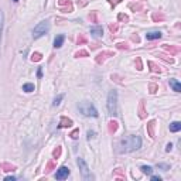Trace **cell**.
<instances>
[{"mask_svg": "<svg viewBox=\"0 0 181 181\" xmlns=\"http://www.w3.org/2000/svg\"><path fill=\"white\" fill-rule=\"evenodd\" d=\"M142 147V139L137 134H130L125 139H122L117 143V153L123 154V153H130L134 150H139Z\"/></svg>", "mask_w": 181, "mask_h": 181, "instance_id": "1", "label": "cell"}, {"mask_svg": "<svg viewBox=\"0 0 181 181\" xmlns=\"http://www.w3.org/2000/svg\"><path fill=\"white\" fill-rule=\"evenodd\" d=\"M78 110L86 117H98L99 113L96 110V108L94 106L92 102H88V100H83L81 103H78Z\"/></svg>", "mask_w": 181, "mask_h": 181, "instance_id": "2", "label": "cell"}, {"mask_svg": "<svg viewBox=\"0 0 181 181\" xmlns=\"http://www.w3.org/2000/svg\"><path fill=\"white\" fill-rule=\"evenodd\" d=\"M108 112L110 116H116L117 115V92L116 91H110L108 94Z\"/></svg>", "mask_w": 181, "mask_h": 181, "instance_id": "3", "label": "cell"}, {"mask_svg": "<svg viewBox=\"0 0 181 181\" xmlns=\"http://www.w3.org/2000/svg\"><path fill=\"white\" fill-rule=\"evenodd\" d=\"M77 164L79 167V170H81V174H82V178L85 181H91L94 180V176L91 174V170H89V167L88 164L85 163V160H83L82 157H78V160H77Z\"/></svg>", "mask_w": 181, "mask_h": 181, "instance_id": "4", "label": "cell"}, {"mask_svg": "<svg viewBox=\"0 0 181 181\" xmlns=\"http://www.w3.org/2000/svg\"><path fill=\"white\" fill-rule=\"evenodd\" d=\"M49 30V23L47 20H44V21H40L35 27H34L33 30V37L34 38H40V37H43L45 33H48Z\"/></svg>", "mask_w": 181, "mask_h": 181, "instance_id": "5", "label": "cell"}, {"mask_svg": "<svg viewBox=\"0 0 181 181\" xmlns=\"http://www.w3.org/2000/svg\"><path fill=\"white\" fill-rule=\"evenodd\" d=\"M68 176H69V168L65 167V165L60 167L57 170V173H55V178L57 180H65V178H68Z\"/></svg>", "mask_w": 181, "mask_h": 181, "instance_id": "6", "label": "cell"}, {"mask_svg": "<svg viewBox=\"0 0 181 181\" xmlns=\"http://www.w3.org/2000/svg\"><path fill=\"white\" fill-rule=\"evenodd\" d=\"M64 41H65V35H62V34L57 35V37L54 38V47H55V48H60V47H62Z\"/></svg>", "mask_w": 181, "mask_h": 181, "instance_id": "7", "label": "cell"}, {"mask_svg": "<svg viewBox=\"0 0 181 181\" xmlns=\"http://www.w3.org/2000/svg\"><path fill=\"white\" fill-rule=\"evenodd\" d=\"M91 34H92L95 38H99V37H102V35H103V30H102V27H100V26H95V27H92V28H91Z\"/></svg>", "mask_w": 181, "mask_h": 181, "instance_id": "8", "label": "cell"}, {"mask_svg": "<svg viewBox=\"0 0 181 181\" xmlns=\"http://www.w3.org/2000/svg\"><path fill=\"white\" fill-rule=\"evenodd\" d=\"M71 126H72V120L68 119L66 116H62V117H61V122H60V125H58V127H71Z\"/></svg>", "mask_w": 181, "mask_h": 181, "instance_id": "9", "label": "cell"}, {"mask_svg": "<svg viewBox=\"0 0 181 181\" xmlns=\"http://www.w3.org/2000/svg\"><path fill=\"white\" fill-rule=\"evenodd\" d=\"M168 83H170V86L173 88V91H176V92H181V83L177 81V79H170L168 81Z\"/></svg>", "mask_w": 181, "mask_h": 181, "instance_id": "10", "label": "cell"}, {"mask_svg": "<svg viewBox=\"0 0 181 181\" xmlns=\"http://www.w3.org/2000/svg\"><path fill=\"white\" fill-rule=\"evenodd\" d=\"M161 35L163 34L160 33V31H148L146 34V38L147 40H159V38H161Z\"/></svg>", "mask_w": 181, "mask_h": 181, "instance_id": "11", "label": "cell"}, {"mask_svg": "<svg viewBox=\"0 0 181 181\" xmlns=\"http://www.w3.org/2000/svg\"><path fill=\"white\" fill-rule=\"evenodd\" d=\"M106 55H113V52H112V51H105V52L99 54L98 57H96V62H98V64H102V62L105 61Z\"/></svg>", "mask_w": 181, "mask_h": 181, "instance_id": "12", "label": "cell"}, {"mask_svg": "<svg viewBox=\"0 0 181 181\" xmlns=\"http://www.w3.org/2000/svg\"><path fill=\"white\" fill-rule=\"evenodd\" d=\"M170 130L173 133H177L181 130V123L180 122H173V123H170Z\"/></svg>", "mask_w": 181, "mask_h": 181, "instance_id": "13", "label": "cell"}, {"mask_svg": "<svg viewBox=\"0 0 181 181\" xmlns=\"http://www.w3.org/2000/svg\"><path fill=\"white\" fill-rule=\"evenodd\" d=\"M64 96H65L64 94H60V95H57V96L54 98V100H52V106H58V105L61 103V100L64 99Z\"/></svg>", "mask_w": 181, "mask_h": 181, "instance_id": "14", "label": "cell"}, {"mask_svg": "<svg viewBox=\"0 0 181 181\" xmlns=\"http://www.w3.org/2000/svg\"><path fill=\"white\" fill-rule=\"evenodd\" d=\"M34 89H35L34 83H24V85H23V91H24V92H33Z\"/></svg>", "mask_w": 181, "mask_h": 181, "instance_id": "15", "label": "cell"}, {"mask_svg": "<svg viewBox=\"0 0 181 181\" xmlns=\"http://www.w3.org/2000/svg\"><path fill=\"white\" fill-rule=\"evenodd\" d=\"M116 130H117V122H115V120L109 122V132H110V133H115Z\"/></svg>", "mask_w": 181, "mask_h": 181, "instance_id": "16", "label": "cell"}, {"mask_svg": "<svg viewBox=\"0 0 181 181\" xmlns=\"http://www.w3.org/2000/svg\"><path fill=\"white\" fill-rule=\"evenodd\" d=\"M3 24H4V14L0 10V41H1V33H3Z\"/></svg>", "mask_w": 181, "mask_h": 181, "instance_id": "17", "label": "cell"}, {"mask_svg": "<svg viewBox=\"0 0 181 181\" xmlns=\"http://www.w3.org/2000/svg\"><path fill=\"white\" fill-rule=\"evenodd\" d=\"M140 170H142L144 174H151V173H153V168H151L150 165H142Z\"/></svg>", "mask_w": 181, "mask_h": 181, "instance_id": "18", "label": "cell"}, {"mask_svg": "<svg viewBox=\"0 0 181 181\" xmlns=\"http://www.w3.org/2000/svg\"><path fill=\"white\" fill-rule=\"evenodd\" d=\"M0 168H4V171H13V170H16V167L12 164H0Z\"/></svg>", "mask_w": 181, "mask_h": 181, "instance_id": "19", "label": "cell"}, {"mask_svg": "<svg viewBox=\"0 0 181 181\" xmlns=\"http://www.w3.org/2000/svg\"><path fill=\"white\" fill-rule=\"evenodd\" d=\"M154 123H156V122H154V120H151V122L147 125V126H148V133H150V136H151V137H154V132H153V129H154Z\"/></svg>", "mask_w": 181, "mask_h": 181, "instance_id": "20", "label": "cell"}, {"mask_svg": "<svg viewBox=\"0 0 181 181\" xmlns=\"http://www.w3.org/2000/svg\"><path fill=\"white\" fill-rule=\"evenodd\" d=\"M165 49L170 51V52H173V54H177V52H178V47H171V45L168 47V45H165Z\"/></svg>", "mask_w": 181, "mask_h": 181, "instance_id": "21", "label": "cell"}, {"mask_svg": "<svg viewBox=\"0 0 181 181\" xmlns=\"http://www.w3.org/2000/svg\"><path fill=\"white\" fill-rule=\"evenodd\" d=\"M41 60V54L40 52H34L31 55V61H40Z\"/></svg>", "mask_w": 181, "mask_h": 181, "instance_id": "22", "label": "cell"}, {"mask_svg": "<svg viewBox=\"0 0 181 181\" xmlns=\"http://www.w3.org/2000/svg\"><path fill=\"white\" fill-rule=\"evenodd\" d=\"M148 65L151 66V69H153V71H154V72H160V68H159V66L156 65V64H154V62H151V61H150V62H148Z\"/></svg>", "mask_w": 181, "mask_h": 181, "instance_id": "23", "label": "cell"}, {"mask_svg": "<svg viewBox=\"0 0 181 181\" xmlns=\"http://www.w3.org/2000/svg\"><path fill=\"white\" fill-rule=\"evenodd\" d=\"M159 89V86L157 85H154V83H150V94H156V91Z\"/></svg>", "mask_w": 181, "mask_h": 181, "instance_id": "24", "label": "cell"}, {"mask_svg": "<svg viewBox=\"0 0 181 181\" xmlns=\"http://www.w3.org/2000/svg\"><path fill=\"white\" fill-rule=\"evenodd\" d=\"M60 154H61V147H57V148H55V150H54V153H52V156L58 159V157H60Z\"/></svg>", "mask_w": 181, "mask_h": 181, "instance_id": "25", "label": "cell"}, {"mask_svg": "<svg viewBox=\"0 0 181 181\" xmlns=\"http://www.w3.org/2000/svg\"><path fill=\"white\" fill-rule=\"evenodd\" d=\"M78 134H79V129H75L74 132H72L71 134H69V136H71L72 139H78Z\"/></svg>", "mask_w": 181, "mask_h": 181, "instance_id": "26", "label": "cell"}, {"mask_svg": "<svg viewBox=\"0 0 181 181\" xmlns=\"http://www.w3.org/2000/svg\"><path fill=\"white\" fill-rule=\"evenodd\" d=\"M95 137V132L94 130H88V139L91 140V139H94Z\"/></svg>", "mask_w": 181, "mask_h": 181, "instance_id": "27", "label": "cell"}, {"mask_svg": "<svg viewBox=\"0 0 181 181\" xmlns=\"http://www.w3.org/2000/svg\"><path fill=\"white\" fill-rule=\"evenodd\" d=\"M79 55H85V57H88V51H79V52L75 54V57H79Z\"/></svg>", "mask_w": 181, "mask_h": 181, "instance_id": "28", "label": "cell"}, {"mask_svg": "<svg viewBox=\"0 0 181 181\" xmlns=\"http://www.w3.org/2000/svg\"><path fill=\"white\" fill-rule=\"evenodd\" d=\"M151 176V174H150ZM151 181H161V177L160 176H151Z\"/></svg>", "mask_w": 181, "mask_h": 181, "instance_id": "29", "label": "cell"}, {"mask_svg": "<svg viewBox=\"0 0 181 181\" xmlns=\"http://www.w3.org/2000/svg\"><path fill=\"white\" fill-rule=\"evenodd\" d=\"M37 77H38V78H41V77H43V68H41V66L37 69Z\"/></svg>", "mask_w": 181, "mask_h": 181, "instance_id": "30", "label": "cell"}, {"mask_svg": "<svg viewBox=\"0 0 181 181\" xmlns=\"http://www.w3.org/2000/svg\"><path fill=\"white\" fill-rule=\"evenodd\" d=\"M52 167H54V163H52V161H49L48 165H47V170H45V171H47V173H48V171H51V168H52Z\"/></svg>", "mask_w": 181, "mask_h": 181, "instance_id": "31", "label": "cell"}, {"mask_svg": "<svg viewBox=\"0 0 181 181\" xmlns=\"http://www.w3.org/2000/svg\"><path fill=\"white\" fill-rule=\"evenodd\" d=\"M157 167H160V168H164V171H167V170L170 168L167 164H157Z\"/></svg>", "mask_w": 181, "mask_h": 181, "instance_id": "32", "label": "cell"}, {"mask_svg": "<svg viewBox=\"0 0 181 181\" xmlns=\"http://www.w3.org/2000/svg\"><path fill=\"white\" fill-rule=\"evenodd\" d=\"M119 20H125V21H127L129 18H127V16H125V14H119Z\"/></svg>", "mask_w": 181, "mask_h": 181, "instance_id": "33", "label": "cell"}, {"mask_svg": "<svg viewBox=\"0 0 181 181\" xmlns=\"http://www.w3.org/2000/svg\"><path fill=\"white\" fill-rule=\"evenodd\" d=\"M137 69H139V71L143 69V68H142V61H140V58H137Z\"/></svg>", "mask_w": 181, "mask_h": 181, "instance_id": "34", "label": "cell"}, {"mask_svg": "<svg viewBox=\"0 0 181 181\" xmlns=\"http://www.w3.org/2000/svg\"><path fill=\"white\" fill-rule=\"evenodd\" d=\"M117 48H127V45L123 44V43H120V44H117Z\"/></svg>", "mask_w": 181, "mask_h": 181, "instance_id": "35", "label": "cell"}, {"mask_svg": "<svg viewBox=\"0 0 181 181\" xmlns=\"http://www.w3.org/2000/svg\"><path fill=\"white\" fill-rule=\"evenodd\" d=\"M86 41V38L85 37H81V38H78V44H81V43H85Z\"/></svg>", "mask_w": 181, "mask_h": 181, "instance_id": "36", "label": "cell"}, {"mask_svg": "<svg viewBox=\"0 0 181 181\" xmlns=\"http://www.w3.org/2000/svg\"><path fill=\"white\" fill-rule=\"evenodd\" d=\"M6 180H7V181H14V180H16V177H13V176H9V177H6Z\"/></svg>", "mask_w": 181, "mask_h": 181, "instance_id": "37", "label": "cell"}, {"mask_svg": "<svg viewBox=\"0 0 181 181\" xmlns=\"http://www.w3.org/2000/svg\"><path fill=\"white\" fill-rule=\"evenodd\" d=\"M171 148H173V144H167V147H165V151H171Z\"/></svg>", "mask_w": 181, "mask_h": 181, "instance_id": "38", "label": "cell"}, {"mask_svg": "<svg viewBox=\"0 0 181 181\" xmlns=\"http://www.w3.org/2000/svg\"><path fill=\"white\" fill-rule=\"evenodd\" d=\"M116 28H117L116 26H112V24H110V30H112V31H116Z\"/></svg>", "mask_w": 181, "mask_h": 181, "instance_id": "39", "label": "cell"}, {"mask_svg": "<svg viewBox=\"0 0 181 181\" xmlns=\"http://www.w3.org/2000/svg\"><path fill=\"white\" fill-rule=\"evenodd\" d=\"M119 1H120V0H110V3H112V4H116V3H119Z\"/></svg>", "mask_w": 181, "mask_h": 181, "instance_id": "40", "label": "cell"}, {"mask_svg": "<svg viewBox=\"0 0 181 181\" xmlns=\"http://www.w3.org/2000/svg\"><path fill=\"white\" fill-rule=\"evenodd\" d=\"M13 1H14V3H16V1H18V0H13Z\"/></svg>", "mask_w": 181, "mask_h": 181, "instance_id": "41", "label": "cell"}]
</instances>
